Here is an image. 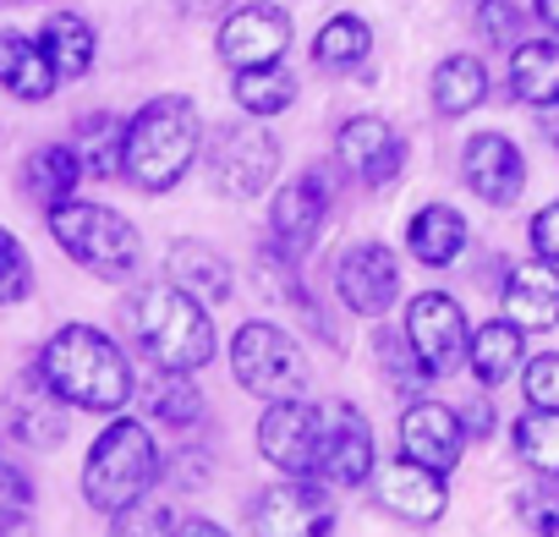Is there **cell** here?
<instances>
[{
    "mask_svg": "<svg viewBox=\"0 0 559 537\" xmlns=\"http://www.w3.org/2000/svg\"><path fill=\"white\" fill-rule=\"evenodd\" d=\"M34 368H39L45 384H50L67 406H78V411H121V406L138 395V379H132L127 351H121L105 330H94V324H67V330H56V335L45 341V351H39Z\"/></svg>",
    "mask_w": 559,
    "mask_h": 537,
    "instance_id": "6da1fadb",
    "label": "cell"
},
{
    "mask_svg": "<svg viewBox=\"0 0 559 537\" xmlns=\"http://www.w3.org/2000/svg\"><path fill=\"white\" fill-rule=\"evenodd\" d=\"M504 319L521 330H554L559 324V263L526 258L504 275Z\"/></svg>",
    "mask_w": 559,
    "mask_h": 537,
    "instance_id": "ffe728a7",
    "label": "cell"
},
{
    "mask_svg": "<svg viewBox=\"0 0 559 537\" xmlns=\"http://www.w3.org/2000/svg\"><path fill=\"white\" fill-rule=\"evenodd\" d=\"M28 515H34V482H28V472H17L0 455V532H17Z\"/></svg>",
    "mask_w": 559,
    "mask_h": 537,
    "instance_id": "74e56055",
    "label": "cell"
},
{
    "mask_svg": "<svg viewBox=\"0 0 559 537\" xmlns=\"http://www.w3.org/2000/svg\"><path fill=\"white\" fill-rule=\"evenodd\" d=\"M258 455L286 472V477H313V455H319V406H308V395L297 401H269L263 422H258Z\"/></svg>",
    "mask_w": 559,
    "mask_h": 537,
    "instance_id": "8fae6325",
    "label": "cell"
},
{
    "mask_svg": "<svg viewBox=\"0 0 559 537\" xmlns=\"http://www.w3.org/2000/svg\"><path fill=\"white\" fill-rule=\"evenodd\" d=\"M532 7H537L543 28H548V34H559V0H532Z\"/></svg>",
    "mask_w": 559,
    "mask_h": 537,
    "instance_id": "7bdbcfd3",
    "label": "cell"
},
{
    "mask_svg": "<svg viewBox=\"0 0 559 537\" xmlns=\"http://www.w3.org/2000/svg\"><path fill=\"white\" fill-rule=\"evenodd\" d=\"M324 214H330V176L324 170H302L297 181H286L274 192V208H269V236L286 247V252H308L313 236L324 230Z\"/></svg>",
    "mask_w": 559,
    "mask_h": 537,
    "instance_id": "4fadbf2b",
    "label": "cell"
},
{
    "mask_svg": "<svg viewBox=\"0 0 559 537\" xmlns=\"http://www.w3.org/2000/svg\"><path fill=\"white\" fill-rule=\"evenodd\" d=\"M165 275H170V286H181L187 297H198L203 308H219V302H230V263L209 247V241H192V236H181V241H170V252H165Z\"/></svg>",
    "mask_w": 559,
    "mask_h": 537,
    "instance_id": "44dd1931",
    "label": "cell"
},
{
    "mask_svg": "<svg viewBox=\"0 0 559 537\" xmlns=\"http://www.w3.org/2000/svg\"><path fill=\"white\" fill-rule=\"evenodd\" d=\"M406 341L417 346V357H423V368H428L433 379L466 368L472 330H466L461 302H455L450 291H423V297H412V308H406Z\"/></svg>",
    "mask_w": 559,
    "mask_h": 537,
    "instance_id": "9c48e42d",
    "label": "cell"
},
{
    "mask_svg": "<svg viewBox=\"0 0 559 537\" xmlns=\"http://www.w3.org/2000/svg\"><path fill=\"white\" fill-rule=\"evenodd\" d=\"M252 532H269V537H297V532H319L330 537L335 521L324 510V493L313 488V477H286L258 493L252 504Z\"/></svg>",
    "mask_w": 559,
    "mask_h": 537,
    "instance_id": "5bb4252c",
    "label": "cell"
},
{
    "mask_svg": "<svg viewBox=\"0 0 559 537\" xmlns=\"http://www.w3.org/2000/svg\"><path fill=\"white\" fill-rule=\"evenodd\" d=\"M488 99V72L477 56H450L433 72V110L439 116H472Z\"/></svg>",
    "mask_w": 559,
    "mask_h": 537,
    "instance_id": "f1b7e54d",
    "label": "cell"
},
{
    "mask_svg": "<svg viewBox=\"0 0 559 537\" xmlns=\"http://www.w3.org/2000/svg\"><path fill=\"white\" fill-rule=\"evenodd\" d=\"M34 297V263L23 252V241L0 225V308H17Z\"/></svg>",
    "mask_w": 559,
    "mask_h": 537,
    "instance_id": "d590c367",
    "label": "cell"
},
{
    "mask_svg": "<svg viewBox=\"0 0 559 537\" xmlns=\"http://www.w3.org/2000/svg\"><path fill=\"white\" fill-rule=\"evenodd\" d=\"M335 291L357 319H384L401 297V263L384 241H362L335 263Z\"/></svg>",
    "mask_w": 559,
    "mask_h": 537,
    "instance_id": "7c38bea8",
    "label": "cell"
},
{
    "mask_svg": "<svg viewBox=\"0 0 559 537\" xmlns=\"http://www.w3.org/2000/svg\"><path fill=\"white\" fill-rule=\"evenodd\" d=\"M143 406L165 428H198V417H203V395H198L192 373H176V368H159V379L143 390Z\"/></svg>",
    "mask_w": 559,
    "mask_h": 537,
    "instance_id": "4dcf8cb0",
    "label": "cell"
},
{
    "mask_svg": "<svg viewBox=\"0 0 559 537\" xmlns=\"http://www.w3.org/2000/svg\"><path fill=\"white\" fill-rule=\"evenodd\" d=\"M461 181H466L483 203L504 208V203H515L521 187H526V159H521V148H515L504 132H477V138L466 143V154H461Z\"/></svg>",
    "mask_w": 559,
    "mask_h": 537,
    "instance_id": "9a60e30c",
    "label": "cell"
},
{
    "mask_svg": "<svg viewBox=\"0 0 559 537\" xmlns=\"http://www.w3.org/2000/svg\"><path fill=\"white\" fill-rule=\"evenodd\" d=\"M0 88H7L12 99H28V105H39V99H50L61 88V77H56L39 39H28L17 28H0Z\"/></svg>",
    "mask_w": 559,
    "mask_h": 537,
    "instance_id": "7402d4cb",
    "label": "cell"
},
{
    "mask_svg": "<svg viewBox=\"0 0 559 537\" xmlns=\"http://www.w3.org/2000/svg\"><path fill=\"white\" fill-rule=\"evenodd\" d=\"M45 225H50L56 247H61L78 268H88V275H99V281H110V286H121V281L138 275L143 236H138V225H132L127 214H116V208H105V203L61 198V203L45 208Z\"/></svg>",
    "mask_w": 559,
    "mask_h": 537,
    "instance_id": "5b68a950",
    "label": "cell"
},
{
    "mask_svg": "<svg viewBox=\"0 0 559 537\" xmlns=\"http://www.w3.org/2000/svg\"><path fill=\"white\" fill-rule=\"evenodd\" d=\"M159 482V450H154V433L138 422V417H116L94 444H88V461H83V499L99 510V515H132L148 488Z\"/></svg>",
    "mask_w": 559,
    "mask_h": 537,
    "instance_id": "277c9868",
    "label": "cell"
},
{
    "mask_svg": "<svg viewBox=\"0 0 559 537\" xmlns=\"http://www.w3.org/2000/svg\"><path fill=\"white\" fill-rule=\"evenodd\" d=\"M203 154V121L187 94H159L127 121L121 170L138 192H170Z\"/></svg>",
    "mask_w": 559,
    "mask_h": 537,
    "instance_id": "3957f363",
    "label": "cell"
},
{
    "mask_svg": "<svg viewBox=\"0 0 559 537\" xmlns=\"http://www.w3.org/2000/svg\"><path fill=\"white\" fill-rule=\"evenodd\" d=\"M515 510H521L537 532H559V493H548V488H526V493H515Z\"/></svg>",
    "mask_w": 559,
    "mask_h": 537,
    "instance_id": "ab89813d",
    "label": "cell"
},
{
    "mask_svg": "<svg viewBox=\"0 0 559 537\" xmlns=\"http://www.w3.org/2000/svg\"><path fill=\"white\" fill-rule=\"evenodd\" d=\"M379 472L373 461V428L352 401H324L319 406V455H313V477H324L330 488H362Z\"/></svg>",
    "mask_w": 559,
    "mask_h": 537,
    "instance_id": "ba28073f",
    "label": "cell"
},
{
    "mask_svg": "<svg viewBox=\"0 0 559 537\" xmlns=\"http://www.w3.org/2000/svg\"><path fill=\"white\" fill-rule=\"evenodd\" d=\"M461 422H466L472 439H488V433H493V406H488V401H472V406L461 411Z\"/></svg>",
    "mask_w": 559,
    "mask_h": 537,
    "instance_id": "b9f144b4",
    "label": "cell"
},
{
    "mask_svg": "<svg viewBox=\"0 0 559 537\" xmlns=\"http://www.w3.org/2000/svg\"><path fill=\"white\" fill-rule=\"evenodd\" d=\"M373 351H379V368H384V373L395 379V390H401V395H412V390H423V384L433 379V373L423 368L417 346H412L406 335H395L390 324H384V330L373 335Z\"/></svg>",
    "mask_w": 559,
    "mask_h": 537,
    "instance_id": "836d02e7",
    "label": "cell"
},
{
    "mask_svg": "<svg viewBox=\"0 0 559 537\" xmlns=\"http://www.w3.org/2000/svg\"><path fill=\"white\" fill-rule=\"evenodd\" d=\"M510 433H515V455H521V466L537 472V477H554V482H559V411L532 406L526 417H515Z\"/></svg>",
    "mask_w": 559,
    "mask_h": 537,
    "instance_id": "d6a6232c",
    "label": "cell"
},
{
    "mask_svg": "<svg viewBox=\"0 0 559 537\" xmlns=\"http://www.w3.org/2000/svg\"><path fill=\"white\" fill-rule=\"evenodd\" d=\"M521 395H526V406L559 411V351L526 362V373H521Z\"/></svg>",
    "mask_w": 559,
    "mask_h": 537,
    "instance_id": "f35d334b",
    "label": "cell"
},
{
    "mask_svg": "<svg viewBox=\"0 0 559 537\" xmlns=\"http://www.w3.org/2000/svg\"><path fill=\"white\" fill-rule=\"evenodd\" d=\"M7 422L28 450H56L67 439V401L45 384V373H23L7 395Z\"/></svg>",
    "mask_w": 559,
    "mask_h": 537,
    "instance_id": "d6986e66",
    "label": "cell"
},
{
    "mask_svg": "<svg viewBox=\"0 0 559 537\" xmlns=\"http://www.w3.org/2000/svg\"><path fill=\"white\" fill-rule=\"evenodd\" d=\"M510 94L532 110L559 105V45L554 39H521L510 50Z\"/></svg>",
    "mask_w": 559,
    "mask_h": 537,
    "instance_id": "cb8c5ba5",
    "label": "cell"
},
{
    "mask_svg": "<svg viewBox=\"0 0 559 537\" xmlns=\"http://www.w3.org/2000/svg\"><path fill=\"white\" fill-rule=\"evenodd\" d=\"M368 50H373V28H368V17H357V12L330 17V23L319 28V39H313V61H319V67H335V72L362 67Z\"/></svg>",
    "mask_w": 559,
    "mask_h": 537,
    "instance_id": "1f68e13d",
    "label": "cell"
},
{
    "mask_svg": "<svg viewBox=\"0 0 559 537\" xmlns=\"http://www.w3.org/2000/svg\"><path fill=\"white\" fill-rule=\"evenodd\" d=\"M521 335H526V330L510 324V319H488V324H477V330H472V351H466L472 373H477L483 384H504V379H515L521 351H526Z\"/></svg>",
    "mask_w": 559,
    "mask_h": 537,
    "instance_id": "4316f807",
    "label": "cell"
},
{
    "mask_svg": "<svg viewBox=\"0 0 559 537\" xmlns=\"http://www.w3.org/2000/svg\"><path fill=\"white\" fill-rule=\"evenodd\" d=\"M230 94H236V105H241L247 116L269 121V116H280V110L297 105V77L280 72V67H247V72H236Z\"/></svg>",
    "mask_w": 559,
    "mask_h": 537,
    "instance_id": "f546056e",
    "label": "cell"
},
{
    "mask_svg": "<svg viewBox=\"0 0 559 537\" xmlns=\"http://www.w3.org/2000/svg\"><path fill=\"white\" fill-rule=\"evenodd\" d=\"M203 170H209V187L230 203H247L258 198L274 170H280V143L274 132L252 116V121H225L209 132V154H203Z\"/></svg>",
    "mask_w": 559,
    "mask_h": 537,
    "instance_id": "52a82bcc",
    "label": "cell"
},
{
    "mask_svg": "<svg viewBox=\"0 0 559 537\" xmlns=\"http://www.w3.org/2000/svg\"><path fill=\"white\" fill-rule=\"evenodd\" d=\"M335 154H341V165H346L362 187H384V181H395L401 165H406V143H401L395 127L379 121V116L346 121V127L335 132Z\"/></svg>",
    "mask_w": 559,
    "mask_h": 537,
    "instance_id": "e0dca14e",
    "label": "cell"
},
{
    "mask_svg": "<svg viewBox=\"0 0 559 537\" xmlns=\"http://www.w3.org/2000/svg\"><path fill=\"white\" fill-rule=\"evenodd\" d=\"M406 247H412L417 263L450 268V263L466 252V219H461V208H450V203L417 208V214L406 219Z\"/></svg>",
    "mask_w": 559,
    "mask_h": 537,
    "instance_id": "603a6c76",
    "label": "cell"
},
{
    "mask_svg": "<svg viewBox=\"0 0 559 537\" xmlns=\"http://www.w3.org/2000/svg\"><path fill=\"white\" fill-rule=\"evenodd\" d=\"M379 504H384L390 515L412 521V526H433V521L444 515V504H450L444 472H433V466H423V461H412V455L384 461V472H379Z\"/></svg>",
    "mask_w": 559,
    "mask_h": 537,
    "instance_id": "ac0fdd59",
    "label": "cell"
},
{
    "mask_svg": "<svg viewBox=\"0 0 559 537\" xmlns=\"http://www.w3.org/2000/svg\"><path fill=\"white\" fill-rule=\"evenodd\" d=\"M258 286H263L269 302H308L302 275H297V252H286L280 241H269L258 252Z\"/></svg>",
    "mask_w": 559,
    "mask_h": 537,
    "instance_id": "e575fe53",
    "label": "cell"
},
{
    "mask_svg": "<svg viewBox=\"0 0 559 537\" xmlns=\"http://www.w3.org/2000/svg\"><path fill=\"white\" fill-rule=\"evenodd\" d=\"M72 148H78V159H83V176L110 181V176L121 170V154H127V121L110 116V110H94V116L78 121Z\"/></svg>",
    "mask_w": 559,
    "mask_h": 537,
    "instance_id": "83f0119b",
    "label": "cell"
},
{
    "mask_svg": "<svg viewBox=\"0 0 559 537\" xmlns=\"http://www.w3.org/2000/svg\"><path fill=\"white\" fill-rule=\"evenodd\" d=\"M477 28H483L488 45L515 50L521 34H526V12L515 7V0H477Z\"/></svg>",
    "mask_w": 559,
    "mask_h": 537,
    "instance_id": "8d00e7d4",
    "label": "cell"
},
{
    "mask_svg": "<svg viewBox=\"0 0 559 537\" xmlns=\"http://www.w3.org/2000/svg\"><path fill=\"white\" fill-rule=\"evenodd\" d=\"M39 45H45V56H50V67H56L61 83L88 77V67H94V56H99V34H94V23L78 17V12H56V17L45 23Z\"/></svg>",
    "mask_w": 559,
    "mask_h": 537,
    "instance_id": "d4e9b609",
    "label": "cell"
},
{
    "mask_svg": "<svg viewBox=\"0 0 559 537\" xmlns=\"http://www.w3.org/2000/svg\"><path fill=\"white\" fill-rule=\"evenodd\" d=\"M121 330L127 341H138V351L154 368H176V373H198L214 362V324L209 308L198 297H187L181 286H143L138 297H127L121 308Z\"/></svg>",
    "mask_w": 559,
    "mask_h": 537,
    "instance_id": "7a4b0ae2",
    "label": "cell"
},
{
    "mask_svg": "<svg viewBox=\"0 0 559 537\" xmlns=\"http://www.w3.org/2000/svg\"><path fill=\"white\" fill-rule=\"evenodd\" d=\"M78 181H83V159H78L72 143H45V148H34L28 165H23V187H28V198L45 203V208L61 203V198H78Z\"/></svg>",
    "mask_w": 559,
    "mask_h": 537,
    "instance_id": "484cf974",
    "label": "cell"
},
{
    "mask_svg": "<svg viewBox=\"0 0 559 537\" xmlns=\"http://www.w3.org/2000/svg\"><path fill=\"white\" fill-rule=\"evenodd\" d=\"M466 450V422L461 411H450L444 401H412L401 417V455L433 466V472H455Z\"/></svg>",
    "mask_w": 559,
    "mask_h": 537,
    "instance_id": "2e32d148",
    "label": "cell"
},
{
    "mask_svg": "<svg viewBox=\"0 0 559 537\" xmlns=\"http://www.w3.org/2000/svg\"><path fill=\"white\" fill-rule=\"evenodd\" d=\"M219 61L230 72H247V67H274L280 56L292 50V17L286 7H274V0H252V7L230 12L219 23V39H214Z\"/></svg>",
    "mask_w": 559,
    "mask_h": 537,
    "instance_id": "30bf717a",
    "label": "cell"
},
{
    "mask_svg": "<svg viewBox=\"0 0 559 537\" xmlns=\"http://www.w3.org/2000/svg\"><path fill=\"white\" fill-rule=\"evenodd\" d=\"M230 373L258 401H297L313 384L302 346L280 324H263V319H247L236 330V341H230Z\"/></svg>",
    "mask_w": 559,
    "mask_h": 537,
    "instance_id": "8992f818",
    "label": "cell"
},
{
    "mask_svg": "<svg viewBox=\"0 0 559 537\" xmlns=\"http://www.w3.org/2000/svg\"><path fill=\"white\" fill-rule=\"evenodd\" d=\"M526 236H532V252H537V258L559 263V198L532 214V230H526Z\"/></svg>",
    "mask_w": 559,
    "mask_h": 537,
    "instance_id": "60d3db41",
    "label": "cell"
}]
</instances>
